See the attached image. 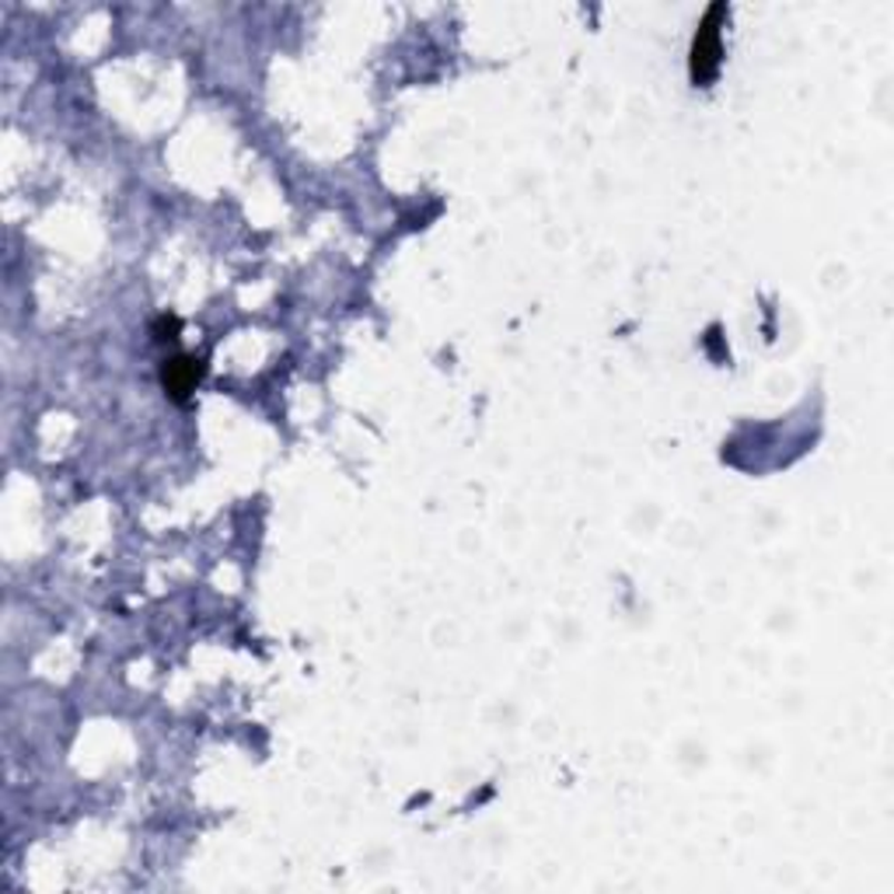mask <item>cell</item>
<instances>
[{
    "mask_svg": "<svg viewBox=\"0 0 894 894\" xmlns=\"http://www.w3.org/2000/svg\"><path fill=\"white\" fill-rule=\"evenodd\" d=\"M723 21H727V8L710 4L699 29L692 36V50H689V78L695 88H710L720 74V60H723Z\"/></svg>",
    "mask_w": 894,
    "mask_h": 894,
    "instance_id": "cell-1",
    "label": "cell"
},
{
    "mask_svg": "<svg viewBox=\"0 0 894 894\" xmlns=\"http://www.w3.org/2000/svg\"><path fill=\"white\" fill-rule=\"evenodd\" d=\"M203 371H207L203 360H197V356H185V353L182 356H168L161 364V384L175 402H189V395L200 389Z\"/></svg>",
    "mask_w": 894,
    "mask_h": 894,
    "instance_id": "cell-2",
    "label": "cell"
},
{
    "mask_svg": "<svg viewBox=\"0 0 894 894\" xmlns=\"http://www.w3.org/2000/svg\"><path fill=\"white\" fill-rule=\"evenodd\" d=\"M158 340L161 343H175L179 340V319H161L158 322Z\"/></svg>",
    "mask_w": 894,
    "mask_h": 894,
    "instance_id": "cell-3",
    "label": "cell"
}]
</instances>
